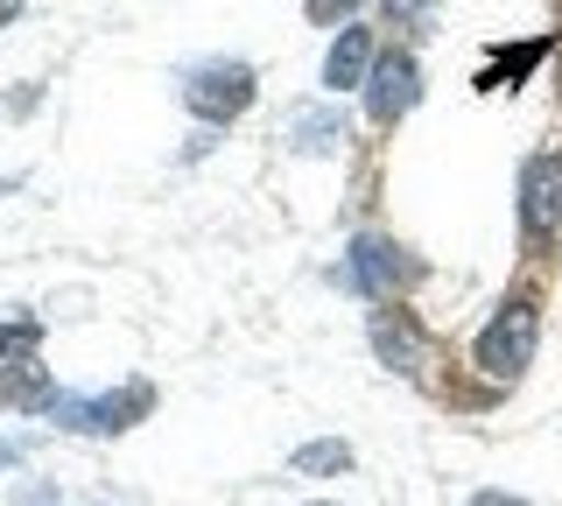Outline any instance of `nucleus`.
Returning <instances> with one entry per match:
<instances>
[{"mask_svg":"<svg viewBox=\"0 0 562 506\" xmlns=\"http://www.w3.org/2000/svg\"><path fill=\"white\" fill-rule=\"evenodd\" d=\"M366 71H373V36H366V29H338V43H330V57H324V85L330 92H351Z\"/></svg>","mask_w":562,"mask_h":506,"instance_id":"9","label":"nucleus"},{"mask_svg":"<svg viewBox=\"0 0 562 506\" xmlns=\"http://www.w3.org/2000/svg\"><path fill=\"white\" fill-rule=\"evenodd\" d=\"M541 57H549V43H514V49H499V57L479 71V92H514V85L535 71Z\"/></svg>","mask_w":562,"mask_h":506,"instance_id":"11","label":"nucleus"},{"mask_svg":"<svg viewBox=\"0 0 562 506\" xmlns=\"http://www.w3.org/2000/svg\"><path fill=\"white\" fill-rule=\"evenodd\" d=\"M295 471H351V443H303Z\"/></svg>","mask_w":562,"mask_h":506,"instance_id":"13","label":"nucleus"},{"mask_svg":"<svg viewBox=\"0 0 562 506\" xmlns=\"http://www.w3.org/2000/svg\"><path fill=\"white\" fill-rule=\"evenodd\" d=\"M429 8H436V0H386V22H394V29H422Z\"/></svg>","mask_w":562,"mask_h":506,"instance_id":"14","label":"nucleus"},{"mask_svg":"<svg viewBox=\"0 0 562 506\" xmlns=\"http://www.w3.org/2000/svg\"><path fill=\"white\" fill-rule=\"evenodd\" d=\"M0 22H14V0H0Z\"/></svg>","mask_w":562,"mask_h":506,"instance_id":"18","label":"nucleus"},{"mask_svg":"<svg viewBox=\"0 0 562 506\" xmlns=\"http://www.w3.org/2000/svg\"><path fill=\"white\" fill-rule=\"evenodd\" d=\"M422 99V71L408 49H386V57H373V85H366V113L380 120V127H394L401 113H415Z\"/></svg>","mask_w":562,"mask_h":506,"instance_id":"6","label":"nucleus"},{"mask_svg":"<svg viewBox=\"0 0 562 506\" xmlns=\"http://www.w3.org/2000/svg\"><path fill=\"white\" fill-rule=\"evenodd\" d=\"M535 338H541V310L527 303V295H514V303L479 330V366L492 380H520L527 359H535Z\"/></svg>","mask_w":562,"mask_h":506,"instance_id":"2","label":"nucleus"},{"mask_svg":"<svg viewBox=\"0 0 562 506\" xmlns=\"http://www.w3.org/2000/svg\"><path fill=\"white\" fill-rule=\"evenodd\" d=\"M351 8H359V0H310V22H316V29H330V22H345Z\"/></svg>","mask_w":562,"mask_h":506,"instance_id":"15","label":"nucleus"},{"mask_svg":"<svg viewBox=\"0 0 562 506\" xmlns=\"http://www.w3.org/2000/svg\"><path fill=\"white\" fill-rule=\"evenodd\" d=\"M471 506H527V499H514V493H479Z\"/></svg>","mask_w":562,"mask_h":506,"instance_id":"17","label":"nucleus"},{"mask_svg":"<svg viewBox=\"0 0 562 506\" xmlns=\"http://www.w3.org/2000/svg\"><path fill=\"white\" fill-rule=\"evenodd\" d=\"M373 352L386 366H401V373L422 366V330L408 324V310H380V317H373Z\"/></svg>","mask_w":562,"mask_h":506,"instance_id":"10","label":"nucleus"},{"mask_svg":"<svg viewBox=\"0 0 562 506\" xmlns=\"http://www.w3.org/2000/svg\"><path fill=\"white\" fill-rule=\"evenodd\" d=\"M183 106L204 120V127H225V120H239L254 106V71L246 64H198V71L183 78Z\"/></svg>","mask_w":562,"mask_h":506,"instance_id":"3","label":"nucleus"},{"mask_svg":"<svg viewBox=\"0 0 562 506\" xmlns=\"http://www.w3.org/2000/svg\"><path fill=\"white\" fill-rule=\"evenodd\" d=\"M35 345H43V324H35V317H14V324H0V359H29Z\"/></svg>","mask_w":562,"mask_h":506,"instance_id":"12","label":"nucleus"},{"mask_svg":"<svg viewBox=\"0 0 562 506\" xmlns=\"http://www.w3.org/2000/svg\"><path fill=\"white\" fill-rule=\"evenodd\" d=\"M351 134V120H345V106H303L289 120V134H281V142H289L295 155H330Z\"/></svg>","mask_w":562,"mask_h":506,"instance_id":"8","label":"nucleus"},{"mask_svg":"<svg viewBox=\"0 0 562 506\" xmlns=\"http://www.w3.org/2000/svg\"><path fill=\"white\" fill-rule=\"evenodd\" d=\"M0 408H14V415H49V408H57V380H49L35 359L0 366Z\"/></svg>","mask_w":562,"mask_h":506,"instance_id":"7","label":"nucleus"},{"mask_svg":"<svg viewBox=\"0 0 562 506\" xmlns=\"http://www.w3.org/2000/svg\"><path fill=\"white\" fill-rule=\"evenodd\" d=\"M415 260H401L394 239H380V233H359L351 239V254H345V289H359V295H394V289H408L415 282Z\"/></svg>","mask_w":562,"mask_h":506,"instance_id":"5","label":"nucleus"},{"mask_svg":"<svg viewBox=\"0 0 562 506\" xmlns=\"http://www.w3.org/2000/svg\"><path fill=\"white\" fill-rule=\"evenodd\" d=\"M155 408V387L148 380H127L120 394H57V423L64 429H78V436H120V429H134L140 415Z\"/></svg>","mask_w":562,"mask_h":506,"instance_id":"1","label":"nucleus"},{"mask_svg":"<svg viewBox=\"0 0 562 506\" xmlns=\"http://www.w3.org/2000/svg\"><path fill=\"white\" fill-rule=\"evenodd\" d=\"M562 225V155H527L520 162V233L527 247H549Z\"/></svg>","mask_w":562,"mask_h":506,"instance_id":"4","label":"nucleus"},{"mask_svg":"<svg viewBox=\"0 0 562 506\" xmlns=\"http://www.w3.org/2000/svg\"><path fill=\"white\" fill-rule=\"evenodd\" d=\"M14 506H57V493H49V485H22V493H14Z\"/></svg>","mask_w":562,"mask_h":506,"instance_id":"16","label":"nucleus"}]
</instances>
